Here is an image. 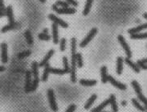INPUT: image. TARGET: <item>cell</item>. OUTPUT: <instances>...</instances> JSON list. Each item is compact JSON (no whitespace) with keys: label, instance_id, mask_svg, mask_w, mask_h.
<instances>
[{"label":"cell","instance_id":"6da1fadb","mask_svg":"<svg viewBox=\"0 0 147 112\" xmlns=\"http://www.w3.org/2000/svg\"><path fill=\"white\" fill-rule=\"evenodd\" d=\"M71 42V53H72V65H71V81L72 82H76V38H72Z\"/></svg>","mask_w":147,"mask_h":112},{"label":"cell","instance_id":"7a4b0ae2","mask_svg":"<svg viewBox=\"0 0 147 112\" xmlns=\"http://www.w3.org/2000/svg\"><path fill=\"white\" fill-rule=\"evenodd\" d=\"M132 86L134 87V90L137 94V96H138V100H140L141 102H142L144 104H145V107H144L146 109L147 108V99L142 94V88L140 85L138 84V82L137 81H132Z\"/></svg>","mask_w":147,"mask_h":112},{"label":"cell","instance_id":"3957f363","mask_svg":"<svg viewBox=\"0 0 147 112\" xmlns=\"http://www.w3.org/2000/svg\"><path fill=\"white\" fill-rule=\"evenodd\" d=\"M97 33V28L93 27V29H91V31H89V34L87 35V36L85 37L83 41L80 42V48H85L86 45L89 44L90 41H92V39L93 38L94 36H96V34Z\"/></svg>","mask_w":147,"mask_h":112},{"label":"cell","instance_id":"277c9868","mask_svg":"<svg viewBox=\"0 0 147 112\" xmlns=\"http://www.w3.org/2000/svg\"><path fill=\"white\" fill-rule=\"evenodd\" d=\"M117 40L119 41V43L121 44V45L122 46L123 49L125 50V54H126L127 57L130 59V57H132V52H131V50L129 49V46L128 45V44L126 43L125 38L121 36V35H119L118 37H117Z\"/></svg>","mask_w":147,"mask_h":112},{"label":"cell","instance_id":"5b68a950","mask_svg":"<svg viewBox=\"0 0 147 112\" xmlns=\"http://www.w3.org/2000/svg\"><path fill=\"white\" fill-rule=\"evenodd\" d=\"M48 98L50 107L52 108V110L53 111H57L58 107H57V104H56V102L55 94H54V91L52 89L48 90Z\"/></svg>","mask_w":147,"mask_h":112},{"label":"cell","instance_id":"8992f818","mask_svg":"<svg viewBox=\"0 0 147 112\" xmlns=\"http://www.w3.org/2000/svg\"><path fill=\"white\" fill-rule=\"evenodd\" d=\"M1 48V61L3 64L7 62L8 57H7V45L6 43H2L0 45Z\"/></svg>","mask_w":147,"mask_h":112},{"label":"cell","instance_id":"52a82bcc","mask_svg":"<svg viewBox=\"0 0 147 112\" xmlns=\"http://www.w3.org/2000/svg\"><path fill=\"white\" fill-rule=\"evenodd\" d=\"M108 81H109L112 85H113V86H115V87H117V88L119 89V90H126V88H127V86H126L125 84L121 83L120 81H117L114 77H113L112 76H109V77H108Z\"/></svg>","mask_w":147,"mask_h":112},{"label":"cell","instance_id":"ba28073f","mask_svg":"<svg viewBox=\"0 0 147 112\" xmlns=\"http://www.w3.org/2000/svg\"><path fill=\"white\" fill-rule=\"evenodd\" d=\"M48 18H49V19H51L52 21H53L55 23H56L57 25H60V26H61V27H68V23L64 22V21L62 20L61 19L56 17L55 15H53V14H50V15H48Z\"/></svg>","mask_w":147,"mask_h":112},{"label":"cell","instance_id":"9c48e42d","mask_svg":"<svg viewBox=\"0 0 147 112\" xmlns=\"http://www.w3.org/2000/svg\"><path fill=\"white\" fill-rule=\"evenodd\" d=\"M31 75L32 73L31 71L27 70L26 72V82H25V91L28 93L31 91V85H32V81H31Z\"/></svg>","mask_w":147,"mask_h":112},{"label":"cell","instance_id":"30bf717a","mask_svg":"<svg viewBox=\"0 0 147 112\" xmlns=\"http://www.w3.org/2000/svg\"><path fill=\"white\" fill-rule=\"evenodd\" d=\"M55 53V51L53 49L49 50L48 53L46 54V56L44 57V58L42 60V61L40 62V64L39 65V67H44L45 65L48 63V61L50 60V58L52 57V55Z\"/></svg>","mask_w":147,"mask_h":112},{"label":"cell","instance_id":"8fae6325","mask_svg":"<svg viewBox=\"0 0 147 112\" xmlns=\"http://www.w3.org/2000/svg\"><path fill=\"white\" fill-rule=\"evenodd\" d=\"M147 28V23H143V24H141V25H139L138 27H134V28H131V29H129V34L131 35V34H135V33H139L141 31H142L144 29H146Z\"/></svg>","mask_w":147,"mask_h":112},{"label":"cell","instance_id":"7c38bea8","mask_svg":"<svg viewBox=\"0 0 147 112\" xmlns=\"http://www.w3.org/2000/svg\"><path fill=\"white\" fill-rule=\"evenodd\" d=\"M52 36H53V43L58 44L59 36H58V25L56 23H53L52 24Z\"/></svg>","mask_w":147,"mask_h":112},{"label":"cell","instance_id":"4fadbf2b","mask_svg":"<svg viewBox=\"0 0 147 112\" xmlns=\"http://www.w3.org/2000/svg\"><path fill=\"white\" fill-rule=\"evenodd\" d=\"M7 16L8 19L9 23H15V18H14L13 15V10H12V7L9 5L7 7Z\"/></svg>","mask_w":147,"mask_h":112},{"label":"cell","instance_id":"5bb4252c","mask_svg":"<svg viewBox=\"0 0 147 112\" xmlns=\"http://www.w3.org/2000/svg\"><path fill=\"white\" fill-rule=\"evenodd\" d=\"M76 10L75 8L68 7V8H57L56 12L58 14H74L76 13Z\"/></svg>","mask_w":147,"mask_h":112},{"label":"cell","instance_id":"9a60e30c","mask_svg":"<svg viewBox=\"0 0 147 112\" xmlns=\"http://www.w3.org/2000/svg\"><path fill=\"white\" fill-rule=\"evenodd\" d=\"M31 69L34 78H39V64L36 61H33L31 65Z\"/></svg>","mask_w":147,"mask_h":112},{"label":"cell","instance_id":"2e32d148","mask_svg":"<svg viewBox=\"0 0 147 112\" xmlns=\"http://www.w3.org/2000/svg\"><path fill=\"white\" fill-rule=\"evenodd\" d=\"M123 70V58L122 57H117V74L121 75Z\"/></svg>","mask_w":147,"mask_h":112},{"label":"cell","instance_id":"e0dca14e","mask_svg":"<svg viewBox=\"0 0 147 112\" xmlns=\"http://www.w3.org/2000/svg\"><path fill=\"white\" fill-rule=\"evenodd\" d=\"M101 81H102L103 83H106L108 81V77H109L108 69L106 66H102L101 67Z\"/></svg>","mask_w":147,"mask_h":112},{"label":"cell","instance_id":"ac0fdd59","mask_svg":"<svg viewBox=\"0 0 147 112\" xmlns=\"http://www.w3.org/2000/svg\"><path fill=\"white\" fill-rule=\"evenodd\" d=\"M109 104L111 105L112 110L113 112H117V110H118V107H117V104L116 102V98L113 94H111L110 95V98H109Z\"/></svg>","mask_w":147,"mask_h":112},{"label":"cell","instance_id":"d6986e66","mask_svg":"<svg viewBox=\"0 0 147 112\" xmlns=\"http://www.w3.org/2000/svg\"><path fill=\"white\" fill-rule=\"evenodd\" d=\"M125 61L128 65H129L130 67L132 68V69H133L135 73H139V72H140V68L138 67V65H136L135 63L133 62L130 59L128 58V57H126L125 60Z\"/></svg>","mask_w":147,"mask_h":112},{"label":"cell","instance_id":"ffe728a7","mask_svg":"<svg viewBox=\"0 0 147 112\" xmlns=\"http://www.w3.org/2000/svg\"><path fill=\"white\" fill-rule=\"evenodd\" d=\"M18 26L19 25L17 23H8L7 25H5L4 27L1 29V32L4 33V32H7V31H10V30H13V29L17 28Z\"/></svg>","mask_w":147,"mask_h":112},{"label":"cell","instance_id":"44dd1931","mask_svg":"<svg viewBox=\"0 0 147 112\" xmlns=\"http://www.w3.org/2000/svg\"><path fill=\"white\" fill-rule=\"evenodd\" d=\"M109 104V99H108V100H105V101H104L101 105H99L97 107L93 109V110L91 111V112H101L104 108L106 107Z\"/></svg>","mask_w":147,"mask_h":112},{"label":"cell","instance_id":"7402d4cb","mask_svg":"<svg viewBox=\"0 0 147 112\" xmlns=\"http://www.w3.org/2000/svg\"><path fill=\"white\" fill-rule=\"evenodd\" d=\"M44 67V73L42 74V81H46L48 80L49 73H50V67L51 66H50V65L48 63Z\"/></svg>","mask_w":147,"mask_h":112},{"label":"cell","instance_id":"603a6c76","mask_svg":"<svg viewBox=\"0 0 147 112\" xmlns=\"http://www.w3.org/2000/svg\"><path fill=\"white\" fill-rule=\"evenodd\" d=\"M97 94H93V95H92L90 98L89 99V100H87V103H85V108L86 110H88L89 108L91 107V106L93 104V103L95 102V100L97 99Z\"/></svg>","mask_w":147,"mask_h":112},{"label":"cell","instance_id":"cb8c5ba5","mask_svg":"<svg viewBox=\"0 0 147 112\" xmlns=\"http://www.w3.org/2000/svg\"><path fill=\"white\" fill-rule=\"evenodd\" d=\"M80 84L85 86H93L97 84L96 80H86V79H81L80 81Z\"/></svg>","mask_w":147,"mask_h":112},{"label":"cell","instance_id":"d4e9b609","mask_svg":"<svg viewBox=\"0 0 147 112\" xmlns=\"http://www.w3.org/2000/svg\"><path fill=\"white\" fill-rule=\"evenodd\" d=\"M93 0H86V3H85V9L83 11V15H87L90 11L91 7H92V3H93Z\"/></svg>","mask_w":147,"mask_h":112},{"label":"cell","instance_id":"484cf974","mask_svg":"<svg viewBox=\"0 0 147 112\" xmlns=\"http://www.w3.org/2000/svg\"><path fill=\"white\" fill-rule=\"evenodd\" d=\"M130 38H131V39H134V40H137V39H146L147 32L131 34V35H130Z\"/></svg>","mask_w":147,"mask_h":112},{"label":"cell","instance_id":"4316f807","mask_svg":"<svg viewBox=\"0 0 147 112\" xmlns=\"http://www.w3.org/2000/svg\"><path fill=\"white\" fill-rule=\"evenodd\" d=\"M50 73H54V74H57V75H64L65 73H67L64 69H60L57 68H52L50 67Z\"/></svg>","mask_w":147,"mask_h":112},{"label":"cell","instance_id":"83f0119b","mask_svg":"<svg viewBox=\"0 0 147 112\" xmlns=\"http://www.w3.org/2000/svg\"><path fill=\"white\" fill-rule=\"evenodd\" d=\"M24 36L26 37V40H27V44L29 45H33V38H32V36H31V33L30 30H27L24 32Z\"/></svg>","mask_w":147,"mask_h":112},{"label":"cell","instance_id":"f1b7e54d","mask_svg":"<svg viewBox=\"0 0 147 112\" xmlns=\"http://www.w3.org/2000/svg\"><path fill=\"white\" fill-rule=\"evenodd\" d=\"M132 103L134 104V107L137 108V109H138L139 111H146V108L144 107H142L140 103H138V101L137 99H132Z\"/></svg>","mask_w":147,"mask_h":112},{"label":"cell","instance_id":"f546056e","mask_svg":"<svg viewBox=\"0 0 147 112\" xmlns=\"http://www.w3.org/2000/svg\"><path fill=\"white\" fill-rule=\"evenodd\" d=\"M76 64H77L78 67H80V68L82 67V66H83V58H82V54L76 53Z\"/></svg>","mask_w":147,"mask_h":112},{"label":"cell","instance_id":"4dcf8cb0","mask_svg":"<svg viewBox=\"0 0 147 112\" xmlns=\"http://www.w3.org/2000/svg\"><path fill=\"white\" fill-rule=\"evenodd\" d=\"M63 62H64V70L66 73H70V70H71V68L69 67V65H68V59L67 57H63Z\"/></svg>","mask_w":147,"mask_h":112},{"label":"cell","instance_id":"1f68e13d","mask_svg":"<svg viewBox=\"0 0 147 112\" xmlns=\"http://www.w3.org/2000/svg\"><path fill=\"white\" fill-rule=\"evenodd\" d=\"M31 54V50H26L24 52H22L18 54V58L19 59H22L24 58V57H27L28 56H30Z\"/></svg>","mask_w":147,"mask_h":112},{"label":"cell","instance_id":"d6a6232c","mask_svg":"<svg viewBox=\"0 0 147 112\" xmlns=\"http://www.w3.org/2000/svg\"><path fill=\"white\" fill-rule=\"evenodd\" d=\"M56 5L58 7V6H60L61 8H68L69 7V4L67 2H64V1H61V0H58L56 3Z\"/></svg>","mask_w":147,"mask_h":112},{"label":"cell","instance_id":"836d02e7","mask_svg":"<svg viewBox=\"0 0 147 112\" xmlns=\"http://www.w3.org/2000/svg\"><path fill=\"white\" fill-rule=\"evenodd\" d=\"M39 39L41 41H50L51 40V36H49L48 34H44V33H40L39 34Z\"/></svg>","mask_w":147,"mask_h":112},{"label":"cell","instance_id":"e575fe53","mask_svg":"<svg viewBox=\"0 0 147 112\" xmlns=\"http://www.w3.org/2000/svg\"><path fill=\"white\" fill-rule=\"evenodd\" d=\"M39 78H34V81H32V85H31V91H35L37 89L38 85H39Z\"/></svg>","mask_w":147,"mask_h":112},{"label":"cell","instance_id":"d590c367","mask_svg":"<svg viewBox=\"0 0 147 112\" xmlns=\"http://www.w3.org/2000/svg\"><path fill=\"white\" fill-rule=\"evenodd\" d=\"M65 47H66V39L62 38L60 40V51L64 52L65 50Z\"/></svg>","mask_w":147,"mask_h":112},{"label":"cell","instance_id":"8d00e7d4","mask_svg":"<svg viewBox=\"0 0 147 112\" xmlns=\"http://www.w3.org/2000/svg\"><path fill=\"white\" fill-rule=\"evenodd\" d=\"M138 66L140 69H147V65H146V63H144L142 60H138V62H137Z\"/></svg>","mask_w":147,"mask_h":112},{"label":"cell","instance_id":"74e56055","mask_svg":"<svg viewBox=\"0 0 147 112\" xmlns=\"http://www.w3.org/2000/svg\"><path fill=\"white\" fill-rule=\"evenodd\" d=\"M76 106L75 104H72V105H70V106L68 107V109L66 110V111L65 112H74V111L76 110Z\"/></svg>","mask_w":147,"mask_h":112},{"label":"cell","instance_id":"f35d334b","mask_svg":"<svg viewBox=\"0 0 147 112\" xmlns=\"http://www.w3.org/2000/svg\"><path fill=\"white\" fill-rule=\"evenodd\" d=\"M66 2H67L68 4H72V6H74V7H76L78 5V3L76 2V0H66Z\"/></svg>","mask_w":147,"mask_h":112},{"label":"cell","instance_id":"ab89813d","mask_svg":"<svg viewBox=\"0 0 147 112\" xmlns=\"http://www.w3.org/2000/svg\"><path fill=\"white\" fill-rule=\"evenodd\" d=\"M5 15H7V11H0V18L3 16H5Z\"/></svg>","mask_w":147,"mask_h":112},{"label":"cell","instance_id":"60d3db41","mask_svg":"<svg viewBox=\"0 0 147 112\" xmlns=\"http://www.w3.org/2000/svg\"><path fill=\"white\" fill-rule=\"evenodd\" d=\"M6 69V68L4 66H2V65H0V72H3Z\"/></svg>","mask_w":147,"mask_h":112},{"label":"cell","instance_id":"b9f144b4","mask_svg":"<svg viewBox=\"0 0 147 112\" xmlns=\"http://www.w3.org/2000/svg\"><path fill=\"white\" fill-rule=\"evenodd\" d=\"M43 33H44V34H48V28H44Z\"/></svg>","mask_w":147,"mask_h":112},{"label":"cell","instance_id":"7bdbcfd3","mask_svg":"<svg viewBox=\"0 0 147 112\" xmlns=\"http://www.w3.org/2000/svg\"><path fill=\"white\" fill-rule=\"evenodd\" d=\"M146 47H147V45H146ZM142 61H143V62H144V63H147V58L142 59Z\"/></svg>","mask_w":147,"mask_h":112},{"label":"cell","instance_id":"ee69618b","mask_svg":"<svg viewBox=\"0 0 147 112\" xmlns=\"http://www.w3.org/2000/svg\"><path fill=\"white\" fill-rule=\"evenodd\" d=\"M143 17L145 19H147V13H144L143 14Z\"/></svg>","mask_w":147,"mask_h":112},{"label":"cell","instance_id":"f6af8a7d","mask_svg":"<svg viewBox=\"0 0 147 112\" xmlns=\"http://www.w3.org/2000/svg\"><path fill=\"white\" fill-rule=\"evenodd\" d=\"M121 104H122V105H123V106H125V105H126V104H127V103H126V102H125V101H123V102H122V103H121Z\"/></svg>","mask_w":147,"mask_h":112},{"label":"cell","instance_id":"bcb514c9","mask_svg":"<svg viewBox=\"0 0 147 112\" xmlns=\"http://www.w3.org/2000/svg\"><path fill=\"white\" fill-rule=\"evenodd\" d=\"M40 3H44L45 2H46V0H40Z\"/></svg>","mask_w":147,"mask_h":112},{"label":"cell","instance_id":"7dc6e473","mask_svg":"<svg viewBox=\"0 0 147 112\" xmlns=\"http://www.w3.org/2000/svg\"><path fill=\"white\" fill-rule=\"evenodd\" d=\"M145 112H147V108H146V111H145Z\"/></svg>","mask_w":147,"mask_h":112},{"label":"cell","instance_id":"c3c4849f","mask_svg":"<svg viewBox=\"0 0 147 112\" xmlns=\"http://www.w3.org/2000/svg\"><path fill=\"white\" fill-rule=\"evenodd\" d=\"M101 112H107V111H101Z\"/></svg>","mask_w":147,"mask_h":112}]
</instances>
